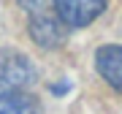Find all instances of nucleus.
<instances>
[{
	"label": "nucleus",
	"instance_id": "obj_4",
	"mask_svg": "<svg viewBox=\"0 0 122 114\" xmlns=\"http://www.w3.org/2000/svg\"><path fill=\"white\" fill-rule=\"evenodd\" d=\"M95 68L117 92H122V46L106 44L95 52Z\"/></svg>",
	"mask_w": 122,
	"mask_h": 114
},
{
	"label": "nucleus",
	"instance_id": "obj_1",
	"mask_svg": "<svg viewBox=\"0 0 122 114\" xmlns=\"http://www.w3.org/2000/svg\"><path fill=\"white\" fill-rule=\"evenodd\" d=\"M35 82V68L30 57L11 46H0V92H22Z\"/></svg>",
	"mask_w": 122,
	"mask_h": 114
},
{
	"label": "nucleus",
	"instance_id": "obj_5",
	"mask_svg": "<svg viewBox=\"0 0 122 114\" xmlns=\"http://www.w3.org/2000/svg\"><path fill=\"white\" fill-rule=\"evenodd\" d=\"M0 114H41V103L30 92H0Z\"/></svg>",
	"mask_w": 122,
	"mask_h": 114
},
{
	"label": "nucleus",
	"instance_id": "obj_2",
	"mask_svg": "<svg viewBox=\"0 0 122 114\" xmlns=\"http://www.w3.org/2000/svg\"><path fill=\"white\" fill-rule=\"evenodd\" d=\"M106 11V0H54V16L65 27H87Z\"/></svg>",
	"mask_w": 122,
	"mask_h": 114
},
{
	"label": "nucleus",
	"instance_id": "obj_3",
	"mask_svg": "<svg viewBox=\"0 0 122 114\" xmlns=\"http://www.w3.org/2000/svg\"><path fill=\"white\" fill-rule=\"evenodd\" d=\"M30 38L44 49H54L65 41V25L49 11L35 14V16H30Z\"/></svg>",
	"mask_w": 122,
	"mask_h": 114
},
{
	"label": "nucleus",
	"instance_id": "obj_6",
	"mask_svg": "<svg viewBox=\"0 0 122 114\" xmlns=\"http://www.w3.org/2000/svg\"><path fill=\"white\" fill-rule=\"evenodd\" d=\"M19 5L30 14V16H35V14H44L46 11V0H19Z\"/></svg>",
	"mask_w": 122,
	"mask_h": 114
}]
</instances>
